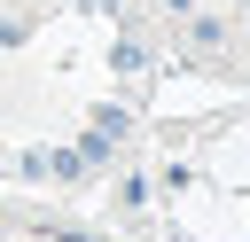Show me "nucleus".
Segmentation results:
<instances>
[{
	"label": "nucleus",
	"mask_w": 250,
	"mask_h": 242,
	"mask_svg": "<svg viewBox=\"0 0 250 242\" xmlns=\"http://www.w3.org/2000/svg\"><path fill=\"white\" fill-rule=\"evenodd\" d=\"M188 39H195V47H227V23H219V16H195Z\"/></svg>",
	"instance_id": "1"
},
{
	"label": "nucleus",
	"mask_w": 250,
	"mask_h": 242,
	"mask_svg": "<svg viewBox=\"0 0 250 242\" xmlns=\"http://www.w3.org/2000/svg\"><path fill=\"white\" fill-rule=\"evenodd\" d=\"M164 8H172V16H195V0H164Z\"/></svg>",
	"instance_id": "2"
}]
</instances>
